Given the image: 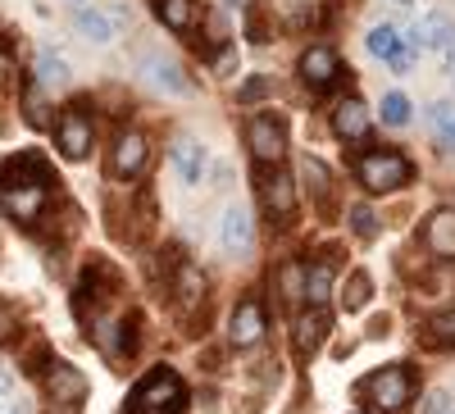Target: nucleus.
Listing matches in <instances>:
<instances>
[{"mask_svg":"<svg viewBox=\"0 0 455 414\" xmlns=\"http://www.w3.org/2000/svg\"><path fill=\"white\" fill-rule=\"evenodd\" d=\"M351 173L369 196H392V192H405L414 182V160L396 146H364L351 160Z\"/></svg>","mask_w":455,"mask_h":414,"instance_id":"1","label":"nucleus"},{"mask_svg":"<svg viewBox=\"0 0 455 414\" xmlns=\"http://www.w3.org/2000/svg\"><path fill=\"white\" fill-rule=\"evenodd\" d=\"M355 396L369 405V414H405L414 401V369L410 360H392L383 369L364 373L355 383Z\"/></svg>","mask_w":455,"mask_h":414,"instance_id":"2","label":"nucleus"},{"mask_svg":"<svg viewBox=\"0 0 455 414\" xmlns=\"http://www.w3.org/2000/svg\"><path fill=\"white\" fill-rule=\"evenodd\" d=\"M124 414H187V383H182V373L169 369V364H156L128 392V410Z\"/></svg>","mask_w":455,"mask_h":414,"instance_id":"3","label":"nucleus"},{"mask_svg":"<svg viewBox=\"0 0 455 414\" xmlns=\"http://www.w3.org/2000/svg\"><path fill=\"white\" fill-rule=\"evenodd\" d=\"M255 187H259V210H264V219H269L274 228H291L296 214H300V182H296L283 164H274V169H259V173H255Z\"/></svg>","mask_w":455,"mask_h":414,"instance_id":"4","label":"nucleus"},{"mask_svg":"<svg viewBox=\"0 0 455 414\" xmlns=\"http://www.w3.org/2000/svg\"><path fill=\"white\" fill-rule=\"evenodd\" d=\"M269 337V300H264L259 287H246L233 310H228V346L233 351H251Z\"/></svg>","mask_w":455,"mask_h":414,"instance_id":"5","label":"nucleus"},{"mask_svg":"<svg viewBox=\"0 0 455 414\" xmlns=\"http://www.w3.org/2000/svg\"><path fill=\"white\" fill-rule=\"evenodd\" d=\"M164 287H169V300H173V310H178L182 319L201 314L205 296H210V278L201 274L196 259H187V255H178V259H173V269H169Z\"/></svg>","mask_w":455,"mask_h":414,"instance_id":"6","label":"nucleus"},{"mask_svg":"<svg viewBox=\"0 0 455 414\" xmlns=\"http://www.w3.org/2000/svg\"><path fill=\"white\" fill-rule=\"evenodd\" d=\"M246 150L255 169H274L287 160V123L278 115H251L246 119Z\"/></svg>","mask_w":455,"mask_h":414,"instance_id":"7","label":"nucleus"},{"mask_svg":"<svg viewBox=\"0 0 455 414\" xmlns=\"http://www.w3.org/2000/svg\"><path fill=\"white\" fill-rule=\"evenodd\" d=\"M42 387H46L51 405H64V410H83V401L92 396V378H87L78 364H68V360H60V355L46 364Z\"/></svg>","mask_w":455,"mask_h":414,"instance_id":"8","label":"nucleus"},{"mask_svg":"<svg viewBox=\"0 0 455 414\" xmlns=\"http://www.w3.org/2000/svg\"><path fill=\"white\" fill-rule=\"evenodd\" d=\"M55 146L64 160H87L96 146V119L87 115L83 105H68L64 115L55 119Z\"/></svg>","mask_w":455,"mask_h":414,"instance_id":"9","label":"nucleus"},{"mask_svg":"<svg viewBox=\"0 0 455 414\" xmlns=\"http://www.w3.org/2000/svg\"><path fill=\"white\" fill-rule=\"evenodd\" d=\"M146 160H150V137L141 128H124L119 137H114V146H109L105 169H109L114 182H132V178H141Z\"/></svg>","mask_w":455,"mask_h":414,"instance_id":"10","label":"nucleus"},{"mask_svg":"<svg viewBox=\"0 0 455 414\" xmlns=\"http://www.w3.org/2000/svg\"><path fill=\"white\" fill-rule=\"evenodd\" d=\"M55 187H0V214L23 223V228H36L51 210Z\"/></svg>","mask_w":455,"mask_h":414,"instance_id":"11","label":"nucleus"},{"mask_svg":"<svg viewBox=\"0 0 455 414\" xmlns=\"http://www.w3.org/2000/svg\"><path fill=\"white\" fill-rule=\"evenodd\" d=\"M332 137L347 141V146H369L373 137V115L360 96H341L332 105Z\"/></svg>","mask_w":455,"mask_h":414,"instance_id":"12","label":"nucleus"},{"mask_svg":"<svg viewBox=\"0 0 455 414\" xmlns=\"http://www.w3.org/2000/svg\"><path fill=\"white\" fill-rule=\"evenodd\" d=\"M328 332H332V314L328 310H296V319H291V351H296V360H315L319 346L328 342Z\"/></svg>","mask_w":455,"mask_h":414,"instance_id":"13","label":"nucleus"},{"mask_svg":"<svg viewBox=\"0 0 455 414\" xmlns=\"http://www.w3.org/2000/svg\"><path fill=\"white\" fill-rule=\"evenodd\" d=\"M60 178L51 173L46 155H36V150H19L0 164V187H55Z\"/></svg>","mask_w":455,"mask_h":414,"instance_id":"14","label":"nucleus"},{"mask_svg":"<svg viewBox=\"0 0 455 414\" xmlns=\"http://www.w3.org/2000/svg\"><path fill=\"white\" fill-rule=\"evenodd\" d=\"M219 242H223V251L228 255H251L255 251V219H251V210L242 205V201H233L223 210V219H219Z\"/></svg>","mask_w":455,"mask_h":414,"instance_id":"15","label":"nucleus"},{"mask_svg":"<svg viewBox=\"0 0 455 414\" xmlns=\"http://www.w3.org/2000/svg\"><path fill=\"white\" fill-rule=\"evenodd\" d=\"M337 291V259L323 255H306V310H328V300Z\"/></svg>","mask_w":455,"mask_h":414,"instance_id":"16","label":"nucleus"},{"mask_svg":"<svg viewBox=\"0 0 455 414\" xmlns=\"http://www.w3.org/2000/svg\"><path fill=\"white\" fill-rule=\"evenodd\" d=\"M424 251L442 265H455V205H442L424 219Z\"/></svg>","mask_w":455,"mask_h":414,"instance_id":"17","label":"nucleus"},{"mask_svg":"<svg viewBox=\"0 0 455 414\" xmlns=\"http://www.w3.org/2000/svg\"><path fill=\"white\" fill-rule=\"evenodd\" d=\"M337 78H341V55L332 46H310L300 55V83L310 92H328Z\"/></svg>","mask_w":455,"mask_h":414,"instance_id":"18","label":"nucleus"},{"mask_svg":"<svg viewBox=\"0 0 455 414\" xmlns=\"http://www.w3.org/2000/svg\"><path fill=\"white\" fill-rule=\"evenodd\" d=\"M405 46L419 55V51H451L455 46V23L446 19V14H424L419 23L410 28V36H405Z\"/></svg>","mask_w":455,"mask_h":414,"instance_id":"19","label":"nucleus"},{"mask_svg":"<svg viewBox=\"0 0 455 414\" xmlns=\"http://www.w3.org/2000/svg\"><path fill=\"white\" fill-rule=\"evenodd\" d=\"M173 169H178L182 187H201L205 173H210V150L196 137H178L173 141Z\"/></svg>","mask_w":455,"mask_h":414,"instance_id":"20","label":"nucleus"},{"mask_svg":"<svg viewBox=\"0 0 455 414\" xmlns=\"http://www.w3.org/2000/svg\"><path fill=\"white\" fill-rule=\"evenodd\" d=\"M274 296L283 300V306L306 310V259H300V255L278 259V269H274Z\"/></svg>","mask_w":455,"mask_h":414,"instance_id":"21","label":"nucleus"},{"mask_svg":"<svg viewBox=\"0 0 455 414\" xmlns=\"http://www.w3.org/2000/svg\"><path fill=\"white\" fill-rule=\"evenodd\" d=\"M300 182H306V192L319 210L332 205V192H337V182H332V169L319 160V155H300Z\"/></svg>","mask_w":455,"mask_h":414,"instance_id":"22","label":"nucleus"},{"mask_svg":"<svg viewBox=\"0 0 455 414\" xmlns=\"http://www.w3.org/2000/svg\"><path fill=\"white\" fill-rule=\"evenodd\" d=\"M419 342L428 351H455V306H446L419 323Z\"/></svg>","mask_w":455,"mask_h":414,"instance_id":"23","label":"nucleus"},{"mask_svg":"<svg viewBox=\"0 0 455 414\" xmlns=\"http://www.w3.org/2000/svg\"><path fill=\"white\" fill-rule=\"evenodd\" d=\"M337 300H341V310H347V314L364 310L369 300H373V278H369V269H351L347 283L337 287Z\"/></svg>","mask_w":455,"mask_h":414,"instance_id":"24","label":"nucleus"},{"mask_svg":"<svg viewBox=\"0 0 455 414\" xmlns=\"http://www.w3.org/2000/svg\"><path fill=\"white\" fill-rule=\"evenodd\" d=\"M364 51H369L373 60H387V64H392V60L405 51V36H401L392 23H373L369 36H364Z\"/></svg>","mask_w":455,"mask_h":414,"instance_id":"25","label":"nucleus"},{"mask_svg":"<svg viewBox=\"0 0 455 414\" xmlns=\"http://www.w3.org/2000/svg\"><path fill=\"white\" fill-rule=\"evenodd\" d=\"M347 228L360 237V242H378L383 237V219H378V210L369 201H351L347 205Z\"/></svg>","mask_w":455,"mask_h":414,"instance_id":"26","label":"nucleus"},{"mask_svg":"<svg viewBox=\"0 0 455 414\" xmlns=\"http://www.w3.org/2000/svg\"><path fill=\"white\" fill-rule=\"evenodd\" d=\"M156 14L169 32H192L196 23V0H156Z\"/></svg>","mask_w":455,"mask_h":414,"instance_id":"27","label":"nucleus"},{"mask_svg":"<svg viewBox=\"0 0 455 414\" xmlns=\"http://www.w3.org/2000/svg\"><path fill=\"white\" fill-rule=\"evenodd\" d=\"M73 28H78L87 42H96V46H109L114 42V23L100 10H78V14H73Z\"/></svg>","mask_w":455,"mask_h":414,"instance_id":"28","label":"nucleus"},{"mask_svg":"<svg viewBox=\"0 0 455 414\" xmlns=\"http://www.w3.org/2000/svg\"><path fill=\"white\" fill-rule=\"evenodd\" d=\"M146 68H150V83H156V87H164V92H173V96H192V83L182 78V68H178V64L150 60Z\"/></svg>","mask_w":455,"mask_h":414,"instance_id":"29","label":"nucleus"},{"mask_svg":"<svg viewBox=\"0 0 455 414\" xmlns=\"http://www.w3.org/2000/svg\"><path fill=\"white\" fill-rule=\"evenodd\" d=\"M36 83H42V87H60V83H68V64H64L60 55L42 51V55H36Z\"/></svg>","mask_w":455,"mask_h":414,"instance_id":"30","label":"nucleus"},{"mask_svg":"<svg viewBox=\"0 0 455 414\" xmlns=\"http://www.w3.org/2000/svg\"><path fill=\"white\" fill-rule=\"evenodd\" d=\"M378 109H383V123L387 128H405L410 123V96L405 92H387Z\"/></svg>","mask_w":455,"mask_h":414,"instance_id":"31","label":"nucleus"},{"mask_svg":"<svg viewBox=\"0 0 455 414\" xmlns=\"http://www.w3.org/2000/svg\"><path fill=\"white\" fill-rule=\"evenodd\" d=\"M451 410H455V401H451V392H446V387H428V392H424L419 414H451Z\"/></svg>","mask_w":455,"mask_h":414,"instance_id":"32","label":"nucleus"},{"mask_svg":"<svg viewBox=\"0 0 455 414\" xmlns=\"http://www.w3.org/2000/svg\"><path fill=\"white\" fill-rule=\"evenodd\" d=\"M269 87H274V83L264 78V73H255V78H246V83L237 87V100H242V105H255L259 96H269Z\"/></svg>","mask_w":455,"mask_h":414,"instance_id":"33","label":"nucleus"},{"mask_svg":"<svg viewBox=\"0 0 455 414\" xmlns=\"http://www.w3.org/2000/svg\"><path fill=\"white\" fill-rule=\"evenodd\" d=\"M214 73H219V78H233V73H237V46H223L214 55Z\"/></svg>","mask_w":455,"mask_h":414,"instance_id":"34","label":"nucleus"},{"mask_svg":"<svg viewBox=\"0 0 455 414\" xmlns=\"http://www.w3.org/2000/svg\"><path fill=\"white\" fill-rule=\"evenodd\" d=\"M14 328H19V310L10 306V300H0V342H10Z\"/></svg>","mask_w":455,"mask_h":414,"instance_id":"35","label":"nucleus"},{"mask_svg":"<svg viewBox=\"0 0 455 414\" xmlns=\"http://www.w3.org/2000/svg\"><path fill=\"white\" fill-rule=\"evenodd\" d=\"M246 32H251V42H269V28H264V10L255 5L251 19H246Z\"/></svg>","mask_w":455,"mask_h":414,"instance_id":"36","label":"nucleus"},{"mask_svg":"<svg viewBox=\"0 0 455 414\" xmlns=\"http://www.w3.org/2000/svg\"><path fill=\"white\" fill-rule=\"evenodd\" d=\"M0 414H32V405L23 396H10V401H0Z\"/></svg>","mask_w":455,"mask_h":414,"instance_id":"37","label":"nucleus"},{"mask_svg":"<svg viewBox=\"0 0 455 414\" xmlns=\"http://www.w3.org/2000/svg\"><path fill=\"white\" fill-rule=\"evenodd\" d=\"M387 332H392V319H387V314H378V319L369 323V342H378V337H387Z\"/></svg>","mask_w":455,"mask_h":414,"instance_id":"38","label":"nucleus"},{"mask_svg":"<svg viewBox=\"0 0 455 414\" xmlns=\"http://www.w3.org/2000/svg\"><path fill=\"white\" fill-rule=\"evenodd\" d=\"M10 392H14V378H10L5 369H0V401H10Z\"/></svg>","mask_w":455,"mask_h":414,"instance_id":"39","label":"nucleus"},{"mask_svg":"<svg viewBox=\"0 0 455 414\" xmlns=\"http://www.w3.org/2000/svg\"><path fill=\"white\" fill-rule=\"evenodd\" d=\"M446 64H451V78H455V46L446 51Z\"/></svg>","mask_w":455,"mask_h":414,"instance_id":"40","label":"nucleus"},{"mask_svg":"<svg viewBox=\"0 0 455 414\" xmlns=\"http://www.w3.org/2000/svg\"><path fill=\"white\" fill-rule=\"evenodd\" d=\"M442 137H446V141H451V146H455V123H451V128H446V132H442Z\"/></svg>","mask_w":455,"mask_h":414,"instance_id":"41","label":"nucleus"},{"mask_svg":"<svg viewBox=\"0 0 455 414\" xmlns=\"http://www.w3.org/2000/svg\"><path fill=\"white\" fill-rule=\"evenodd\" d=\"M351 414H369V410H351Z\"/></svg>","mask_w":455,"mask_h":414,"instance_id":"42","label":"nucleus"},{"mask_svg":"<svg viewBox=\"0 0 455 414\" xmlns=\"http://www.w3.org/2000/svg\"><path fill=\"white\" fill-rule=\"evenodd\" d=\"M396 5H405V0H396Z\"/></svg>","mask_w":455,"mask_h":414,"instance_id":"43","label":"nucleus"},{"mask_svg":"<svg viewBox=\"0 0 455 414\" xmlns=\"http://www.w3.org/2000/svg\"><path fill=\"white\" fill-rule=\"evenodd\" d=\"M451 414H455V410H451Z\"/></svg>","mask_w":455,"mask_h":414,"instance_id":"44","label":"nucleus"}]
</instances>
